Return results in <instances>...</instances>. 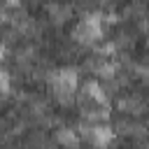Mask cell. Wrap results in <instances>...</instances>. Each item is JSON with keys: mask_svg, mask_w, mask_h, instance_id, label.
<instances>
[{"mask_svg": "<svg viewBox=\"0 0 149 149\" xmlns=\"http://www.w3.org/2000/svg\"><path fill=\"white\" fill-rule=\"evenodd\" d=\"M49 81H51V88H54V93L61 102H70L74 98V88H77L79 79H77V72L72 68H63V70L51 72Z\"/></svg>", "mask_w": 149, "mask_h": 149, "instance_id": "6da1fadb", "label": "cell"}, {"mask_svg": "<svg viewBox=\"0 0 149 149\" xmlns=\"http://www.w3.org/2000/svg\"><path fill=\"white\" fill-rule=\"evenodd\" d=\"M72 37L81 44H93L102 37V16L100 14H88L79 19V23L72 30Z\"/></svg>", "mask_w": 149, "mask_h": 149, "instance_id": "7a4b0ae2", "label": "cell"}, {"mask_svg": "<svg viewBox=\"0 0 149 149\" xmlns=\"http://www.w3.org/2000/svg\"><path fill=\"white\" fill-rule=\"evenodd\" d=\"M81 135H84L91 144H95L98 149H105V147L114 140V130H112V126H107V123H88V126H81Z\"/></svg>", "mask_w": 149, "mask_h": 149, "instance_id": "3957f363", "label": "cell"}, {"mask_svg": "<svg viewBox=\"0 0 149 149\" xmlns=\"http://www.w3.org/2000/svg\"><path fill=\"white\" fill-rule=\"evenodd\" d=\"M81 100L91 102L93 107H105L107 105V95H105V91L98 81H86L81 86Z\"/></svg>", "mask_w": 149, "mask_h": 149, "instance_id": "277c9868", "label": "cell"}, {"mask_svg": "<svg viewBox=\"0 0 149 149\" xmlns=\"http://www.w3.org/2000/svg\"><path fill=\"white\" fill-rule=\"evenodd\" d=\"M56 142H58L61 147H65V149H74L77 142H79V133H77L74 128H61V130L56 133Z\"/></svg>", "mask_w": 149, "mask_h": 149, "instance_id": "5b68a950", "label": "cell"}, {"mask_svg": "<svg viewBox=\"0 0 149 149\" xmlns=\"http://www.w3.org/2000/svg\"><path fill=\"white\" fill-rule=\"evenodd\" d=\"M7 91H9V74L0 72V93H7Z\"/></svg>", "mask_w": 149, "mask_h": 149, "instance_id": "8992f818", "label": "cell"}, {"mask_svg": "<svg viewBox=\"0 0 149 149\" xmlns=\"http://www.w3.org/2000/svg\"><path fill=\"white\" fill-rule=\"evenodd\" d=\"M7 5H19V0H7Z\"/></svg>", "mask_w": 149, "mask_h": 149, "instance_id": "52a82bcc", "label": "cell"}, {"mask_svg": "<svg viewBox=\"0 0 149 149\" xmlns=\"http://www.w3.org/2000/svg\"><path fill=\"white\" fill-rule=\"evenodd\" d=\"M2 54H5V49H2V47H0V61H2Z\"/></svg>", "mask_w": 149, "mask_h": 149, "instance_id": "ba28073f", "label": "cell"}]
</instances>
